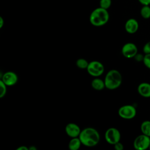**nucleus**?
<instances>
[{"mask_svg": "<svg viewBox=\"0 0 150 150\" xmlns=\"http://www.w3.org/2000/svg\"><path fill=\"white\" fill-rule=\"evenodd\" d=\"M139 2L142 5H149L150 0H138Z\"/></svg>", "mask_w": 150, "mask_h": 150, "instance_id": "obj_23", "label": "nucleus"}, {"mask_svg": "<svg viewBox=\"0 0 150 150\" xmlns=\"http://www.w3.org/2000/svg\"><path fill=\"white\" fill-rule=\"evenodd\" d=\"M28 149H29V147H27L25 145H21L16 149V150H28Z\"/></svg>", "mask_w": 150, "mask_h": 150, "instance_id": "obj_25", "label": "nucleus"}, {"mask_svg": "<svg viewBox=\"0 0 150 150\" xmlns=\"http://www.w3.org/2000/svg\"><path fill=\"white\" fill-rule=\"evenodd\" d=\"M110 15L107 9L98 7L94 9L89 16L90 23L94 26H102L109 21Z\"/></svg>", "mask_w": 150, "mask_h": 150, "instance_id": "obj_2", "label": "nucleus"}, {"mask_svg": "<svg viewBox=\"0 0 150 150\" xmlns=\"http://www.w3.org/2000/svg\"><path fill=\"white\" fill-rule=\"evenodd\" d=\"M104 137L107 142L114 145L120 141L121 134L116 128L111 127L105 131Z\"/></svg>", "mask_w": 150, "mask_h": 150, "instance_id": "obj_6", "label": "nucleus"}, {"mask_svg": "<svg viewBox=\"0 0 150 150\" xmlns=\"http://www.w3.org/2000/svg\"><path fill=\"white\" fill-rule=\"evenodd\" d=\"M122 80V75L118 70H110L106 74L104 80L105 88L111 90H115L121 86Z\"/></svg>", "mask_w": 150, "mask_h": 150, "instance_id": "obj_3", "label": "nucleus"}, {"mask_svg": "<svg viewBox=\"0 0 150 150\" xmlns=\"http://www.w3.org/2000/svg\"><path fill=\"white\" fill-rule=\"evenodd\" d=\"M118 114L123 119L131 120L135 117L137 110L135 107L132 105H124L119 108Z\"/></svg>", "mask_w": 150, "mask_h": 150, "instance_id": "obj_5", "label": "nucleus"}, {"mask_svg": "<svg viewBox=\"0 0 150 150\" xmlns=\"http://www.w3.org/2000/svg\"><path fill=\"white\" fill-rule=\"evenodd\" d=\"M81 129L80 127L73 122H70L67 124L65 127V132L66 134L70 138L78 137L81 132Z\"/></svg>", "mask_w": 150, "mask_h": 150, "instance_id": "obj_10", "label": "nucleus"}, {"mask_svg": "<svg viewBox=\"0 0 150 150\" xmlns=\"http://www.w3.org/2000/svg\"><path fill=\"white\" fill-rule=\"evenodd\" d=\"M79 137L81 144L87 147L97 145L100 139L99 132L93 127H87L81 130Z\"/></svg>", "mask_w": 150, "mask_h": 150, "instance_id": "obj_1", "label": "nucleus"}, {"mask_svg": "<svg viewBox=\"0 0 150 150\" xmlns=\"http://www.w3.org/2000/svg\"><path fill=\"white\" fill-rule=\"evenodd\" d=\"M4 25V20L2 16H0V29H1Z\"/></svg>", "mask_w": 150, "mask_h": 150, "instance_id": "obj_26", "label": "nucleus"}, {"mask_svg": "<svg viewBox=\"0 0 150 150\" xmlns=\"http://www.w3.org/2000/svg\"><path fill=\"white\" fill-rule=\"evenodd\" d=\"M142 61L144 65L147 68L150 69V53L145 54V55L144 56V59Z\"/></svg>", "mask_w": 150, "mask_h": 150, "instance_id": "obj_20", "label": "nucleus"}, {"mask_svg": "<svg viewBox=\"0 0 150 150\" xmlns=\"http://www.w3.org/2000/svg\"><path fill=\"white\" fill-rule=\"evenodd\" d=\"M150 145V137L144 134L138 135L134 141L133 145L137 150H145L149 148Z\"/></svg>", "mask_w": 150, "mask_h": 150, "instance_id": "obj_7", "label": "nucleus"}, {"mask_svg": "<svg viewBox=\"0 0 150 150\" xmlns=\"http://www.w3.org/2000/svg\"><path fill=\"white\" fill-rule=\"evenodd\" d=\"M114 149L115 150H122L124 149V145L122 143H121L120 141L117 142L114 145Z\"/></svg>", "mask_w": 150, "mask_h": 150, "instance_id": "obj_22", "label": "nucleus"}, {"mask_svg": "<svg viewBox=\"0 0 150 150\" xmlns=\"http://www.w3.org/2000/svg\"><path fill=\"white\" fill-rule=\"evenodd\" d=\"M29 150H36L37 148L36 146H35L34 145H31L29 147Z\"/></svg>", "mask_w": 150, "mask_h": 150, "instance_id": "obj_27", "label": "nucleus"}, {"mask_svg": "<svg viewBox=\"0 0 150 150\" xmlns=\"http://www.w3.org/2000/svg\"><path fill=\"white\" fill-rule=\"evenodd\" d=\"M111 0H100V7L108 9L111 5Z\"/></svg>", "mask_w": 150, "mask_h": 150, "instance_id": "obj_19", "label": "nucleus"}, {"mask_svg": "<svg viewBox=\"0 0 150 150\" xmlns=\"http://www.w3.org/2000/svg\"><path fill=\"white\" fill-rule=\"evenodd\" d=\"M6 87L7 86L2 81V80H0V98L4 97L6 93Z\"/></svg>", "mask_w": 150, "mask_h": 150, "instance_id": "obj_18", "label": "nucleus"}, {"mask_svg": "<svg viewBox=\"0 0 150 150\" xmlns=\"http://www.w3.org/2000/svg\"><path fill=\"white\" fill-rule=\"evenodd\" d=\"M138 49L137 46L131 42L125 43L122 47L121 53L122 55L128 59L134 57L137 54Z\"/></svg>", "mask_w": 150, "mask_h": 150, "instance_id": "obj_8", "label": "nucleus"}, {"mask_svg": "<svg viewBox=\"0 0 150 150\" xmlns=\"http://www.w3.org/2000/svg\"><path fill=\"white\" fill-rule=\"evenodd\" d=\"M138 92L142 97H150V84L148 83H141L138 86Z\"/></svg>", "mask_w": 150, "mask_h": 150, "instance_id": "obj_12", "label": "nucleus"}, {"mask_svg": "<svg viewBox=\"0 0 150 150\" xmlns=\"http://www.w3.org/2000/svg\"><path fill=\"white\" fill-rule=\"evenodd\" d=\"M1 80L7 86H14L18 80V77L17 74L12 71L5 72L1 77Z\"/></svg>", "mask_w": 150, "mask_h": 150, "instance_id": "obj_9", "label": "nucleus"}, {"mask_svg": "<svg viewBox=\"0 0 150 150\" xmlns=\"http://www.w3.org/2000/svg\"><path fill=\"white\" fill-rule=\"evenodd\" d=\"M139 28V23L134 18L128 19L125 23V29L129 34H134L137 32Z\"/></svg>", "mask_w": 150, "mask_h": 150, "instance_id": "obj_11", "label": "nucleus"}, {"mask_svg": "<svg viewBox=\"0 0 150 150\" xmlns=\"http://www.w3.org/2000/svg\"><path fill=\"white\" fill-rule=\"evenodd\" d=\"M141 131L143 134L150 137V121L146 120L142 122Z\"/></svg>", "mask_w": 150, "mask_h": 150, "instance_id": "obj_15", "label": "nucleus"}, {"mask_svg": "<svg viewBox=\"0 0 150 150\" xmlns=\"http://www.w3.org/2000/svg\"><path fill=\"white\" fill-rule=\"evenodd\" d=\"M91 85L93 88L97 91L103 90L105 87L104 81L98 77H96L92 80Z\"/></svg>", "mask_w": 150, "mask_h": 150, "instance_id": "obj_13", "label": "nucleus"}, {"mask_svg": "<svg viewBox=\"0 0 150 150\" xmlns=\"http://www.w3.org/2000/svg\"><path fill=\"white\" fill-rule=\"evenodd\" d=\"M144 56H142L141 54H137L135 55V56L134 57L135 58V59L138 61V62H140V61H142L143 60V59H144Z\"/></svg>", "mask_w": 150, "mask_h": 150, "instance_id": "obj_24", "label": "nucleus"}, {"mask_svg": "<svg viewBox=\"0 0 150 150\" xmlns=\"http://www.w3.org/2000/svg\"><path fill=\"white\" fill-rule=\"evenodd\" d=\"M87 71L90 76L94 77H98L104 73V66L99 61H91L88 63Z\"/></svg>", "mask_w": 150, "mask_h": 150, "instance_id": "obj_4", "label": "nucleus"}, {"mask_svg": "<svg viewBox=\"0 0 150 150\" xmlns=\"http://www.w3.org/2000/svg\"><path fill=\"white\" fill-rule=\"evenodd\" d=\"M81 144V142L79 137L71 138L69 142L68 147L70 150H77L80 148Z\"/></svg>", "mask_w": 150, "mask_h": 150, "instance_id": "obj_14", "label": "nucleus"}, {"mask_svg": "<svg viewBox=\"0 0 150 150\" xmlns=\"http://www.w3.org/2000/svg\"><path fill=\"white\" fill-rule=\"evenodd\" d=\"M88 63H89L87 62V60L83 58L78 59L76 62V64L77 67L81 69H87Z\"/></svg>", "mask_w": 150, "mask_h": 150, "instance_id": "obj_17", "label": "nucleus"}, {"mask_svg": "<svg viewBox=\"0 0 150 150\" xmlns=\"http://www.w3.org/2000/svg\"><path fill=\"white\" fill-rule=\"evenodd\" d=\"M143 52L145 54L150 53V41L146 42L143 47Z\"/></svg>", "mask_w": 150, "mask_h": 150, "instance_id": "obj_21", "label": "nucleus"}, {"mask_svg": "<svg viewBox=\"0 0 150 150\" xmlns=\"http://www.w3.org/2000/svg\"><path fill=\"white\" fill-rule=\"evenodd\" d=\"M149 149H150V145H149Z\"/></svg>", "mask_w": 150, "mask_h": 150, "instance_id": "obj_28", "label": "nucleus"}, {"mask_svg": "<svg viewBox=\"0 0 150 150\" xmlns=\"http://www.w3.org/2000/svg\"><path fill=\"white\" fill-rule=\"evenodd\" d=\"M140 14L144 19L150 18V6L149 5H142L140 10Z\"/></svg>", "mask_w": 150, "mask_h": 150, "instance_id": "obj_16", "label": "nucleus"}]
</instances>
